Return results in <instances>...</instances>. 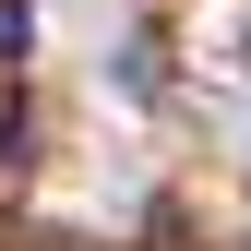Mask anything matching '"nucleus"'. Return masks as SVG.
<instances>
[{"instance_id":"nucleus-1","label":"nucleus","mask_w":251,"mask_h":251,"mask_svg":"<svg viewBox=\"0 0 251 251\" xmlns=\"http://www.w3.org/2000/svg\"><path fill=\"white\" fill-rule=\"evenodd\" d=\"M36 48V12H24V0H0V60H24Z\"/></svg>"}]
</instances>
